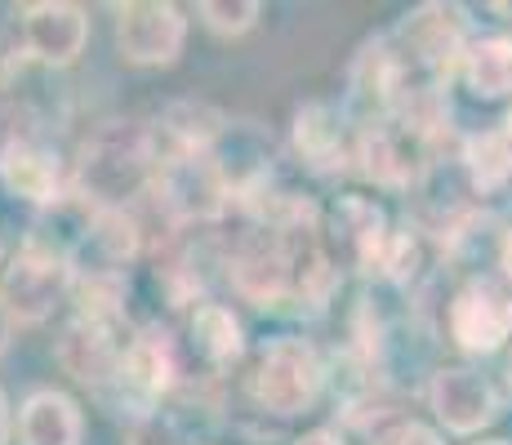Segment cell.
I'll return each mask as SVG.
<instances>
[{"instance_id":"obj_20","label":"cell","mask_w":512,"mask_h":445,"mask_svg":"<svg viewBox=\"0 0 512 445\" xmlns=\"http://www.w3.org/2000/svg\"><path fill=\"white\" fill-rule=\"evenodd\" d=\"M228 125V116L214 112L210 103H196V98H179V103L165 107L161 116V134L174 143L170 156H187V152H210V143L219 138V130ZM156 134V138H161Z\"/></svg>"},{"instance_id":"obj_22","label":"cell","mask_w":512,"mask_h":445,"mask_svg":"<svg viewBox=\"0 0 512 445\" xmlns=\"http://www.w3.org/2000/svg\"><path fill=\"white\" fill-rule=\"evenodd\" d=\"M419 236L410 232V227H401V232H388V245H383V259H379V272L388 276L392 285H410L419 276Z\"/></svg>"},{"instance_id":"obj_12","label":"cell","mask_w":512,"mask_h":445,"mask_svg":"<svg viewBox=\"0 0 512 445\" xmlns=\"http://www.w3.org/2000/svg\"><path fill=\"white\" fill-rule=\"evenodd\" d=\"M18 36H23V54L41 67H72L81 63L85 45H90V18L81 5L67 0H36V5L18 9Z\"/></svg>"},{"instance_id":"obj_27","label":"cell","mask_w":512,"mask_h":445,"mask_svg":"<svg viewBox=\"0 0 512 445\" xmlns=\"http://www.w3.org/2000/svg\"><path fill=\"white\" fill-rule=\"evenodd\" d=\"M9 343H14V321H9L5 308H0V356L9 352Z\"/></svg>"},{"instance_id":"obj_25","label":"cell","mask_w":512,"mask_h":445,"mask_svg":"<svg viewBox=\"0 0 512 445\" xmlns=\"http://www.w3.org/2000/svg\"><path fill=\"white\" fill-rule=\"evenodd\" d=\"M294 445H348V441H343V432H334V428H312V432H303Z\"/></svg>"},{"instance_id":"obj_7","label":"cell","mask_w":512,"mask_h":445,"mask_svg":"<svg viewBox=\"0 0 512 445\" xmlns=\"http://www.w3.org/2000/svg\"><path fill=\"white\" fill-rule=\"evenodd\" d=\"M116 14V54L134 67H170L187 45V18L170 0H130L112 5Z\"/></svg>"},{"instance_id":"obj_19","label":"cell","mask_w":512,"mask_h":445,"mask_svg":"<svg viewBox=\"0 0 512 445\" xmlns=\"http://www.w3.org/2000/svg\"><path fill=\"white\" fill-rule=\"evenodd\" d=\"M468 89L477 98H508L512 94V36H481L468 41L459 58Z\"/></svg>"},{"instance_id":"obj_3","label":"cell","mask_w":512,"mask_h":445,"mask_svg":"<svg viewBox=\"0 0 512 445\" xmlns=\"http://www.w3.org/2000/svg\"><path fill=\"white\" fill-rule=\"evenodd\" d=\"M72 299V259L58 241L32 232L0 267V308L14 325H45Z\"/></svg>"},{"instance_id":"obj_2","label":"cell","mask_w":512,"mask_h":445,"mask_svg":"<svg viewBox=\"0 0 512 445\" xmlns=\"http://www.w3.org/2000/svg\"><path fill=\"white\" fill-rule=\"evenodd\" d=\"M326 379L330 370H326V356L317 352V343L299 339V334H277V339H268L254 352L245 388H250L254 405L263 414L299 419V414H308L321 401Z\"/></svg>"},{"instance_id":"obj_10","label":"cell","mask_w":512,"mask_h":445,"mask_svg":"<svg viewBox=\"0 0 512 445\" xmlns=\"http://www.w3.org/2000/svg\"><path fill=\"white\" fill-rule=\"evenodd\" d=\"M357 170L370 178L374 187L388 192H406L419 183L428 170V134L410 130L401 121H379L357 134Z\"/></svg>"},{"instance_id":"obj_15","label":"cell","mask_w":512,"mask_h":445,"mask_svg":"<svg viewBox=\"0 0 512 445\" xmlns=\"http://www.w3.org/2000/svg\"><path fill=\"white\" fill-rule=\"evenodd\" d=\"M85 414L67 392L36 388L18 405V441L23 445H81Z\"/></svg>"},{"instance_id":"obj_31","label":"cell","mask_w":512,"mask_h":445,"mask_svg":"<svg viewBox=\"0 0 512 445\" xmlns=\"http://www.w3.org/2000/svg\"><path fill=\"white\" fill-rule=\"evenodd\" d=\"M508 130H512V116H508Z\"/></svg>"},{"instance_id":"obj_9","label":"cell","mask_w":512,"mask_h":445,"mask_svg":"<svg viewBox=\"0 0 512 445\" xmlns=\"http://www.w3.org/2000/svg\"><path fill=\"white\" fill-rule=\"evenodd\" d=\"M125 339H130V325H107V321H90V316H72L54 343V361L63 365V374H72L81 388L103 397L116 379Z\"/></svg>"},{"instance_id":"obj_18","label":"cell","mask_w":512,"mask_h":445,"mask_svg":"<svg viewBox=\"0 0 512 445\" xmlns=\"http://www.w3.org/2000/svg\"><path fill=\"white\" fill-rule=\"evenodd\" d=\"M459 161H464L472 192H481V196L504 192V187L512 183V130H508V121L499 125V130L468 134Z\"/></svg>"},{"instance_id":"obj_28","label":"cell","mask_w":512,"mask_h":445,"mask_svg":"<svg viewBox=\"0 0 512 445\" xmlns=\"http://www.w3.org/2000/svg\"><path fill=\"white\" fill-rule=\"evenodd\" d=\"M504 383H508V392H512V348H508V356H504Z\"/></svg>"},{"instance_id":"obj_24","label":"cell","mask_w":512,"mask_h":445,"mask_svg":"<svg viewBox=\"0 0 512 445\" xmlns=\"http://www.w3.org/2000/svg\"><path fill=\"white\" fill-rule=\"evenodd\" d=\"M125 445H183V441H179V428H174L170 419L152 414V419L134 423V428H130V441H125Z\"/></svg>"},{"instance_id":"obj_8","label":"cell","mask_w":512,"mask_h":445,"mask_svg":"<svg viewBox=\"0 0 512 445\" xmlns=\"http://www.w3.org/2000/svg\"><path fill=\"white\" fill-rule=\"evenodd\" d=\"M321 245H326L334 267H352V272H379L383 245H388V214L374 205L370 196H339L321 227Z\"/></svg>"},{"instance_id":"obj_17","label":"cell","mask_w":512,"mask_h":445,"mask_svg":"<svg viewBox=\"0 0 512 445\" xmlns=\"http://www.w3.org/2000/svg\"><path fill=\"white\" fill-rule=\"evenodd\" d=\"M187 339H192V352L201 356L210 370H228V365H236L245 356L241 321L232 316V308H223V303H210V299H201L192 308Z\"/></svg>"},{"instance_id":"obj_5","label":"cell","mask_w":512,"mask_h":445,"mask_svg":"<svg viewBox=\"0 0 512 445\" xmlns=\"http://www.w3.org/2000/svg\"><path fill=\"white\" fill-rule=\"evenodd\" d=\"M152 196H156V205H161V214L179 227V232L223 219L232 205L228 187H223L219 170H214V161L205 152L161 156L156 178H152Z\"/></svg>"},{"instance_id":"obj_14","label":"cell","mask_w":512,"mask_h":445,"mask_svg":"<svg viewBox=\"0 0 512 445\" xmlns=\"http://www.w3.org/2000/svg\"><path fill=\"white\" fill-rule=\"evenodd\" d=\"M428 405L441 428L455 432V437H477L481 428L499 419V392L490 388V379L477 370H459V365L432 374Z\"/></svg>"},{"instance_id":"obj_11","label":"cell","mask_w":512,"mask_h":445,"mask_svg":"<svg viewBox=\"0 0 512 445\" xmlns=\"http://www.w3.org/2000/svg\"><path fill=\"white\" fill-rule=\"evenodd\" d=\"M0 183L14 201H27L36 210H58L67 201L63 156L36 134H9L0 143Z\"/></svg>"},{"instance_id":"obj_30","label":"cell","mask_w":512,"mask_h":445,"mask_svg":"<svg viewBox=\"0 0 512 445\" xmlns=\"http://www.w3.org/2000/svg\"><path fill=\"white\" fill-rule=\"evenodd\" d=\"M0 267H5V245H0Z\"/></svg>"},{"instance_id":"obj_21","label":"cell","mask_w":512,"mask_h":445,"mask_svg":"<svg viewBox=\"0 0 512 445\" xmlns=\"http://www.w3.org/2000/svg\"><path fill=\"white\" fill-rule=\"evenodd\" d=\"M259 14H263L259 0H201V5H196L201 27L214 32V36H223V41L245 36L254 23H259Z\"/></svg>"},{"instance_id":"obj_29","label":"cell","mask_w":512,"mask_h":445,"mask_svg":"<svg viewBox=\"0 0 512 445\" xmlns=\"http://www.w3.org/2000/svg\"><path fill=\"white\" fill-rule=\"evenodd\" d=\"M477 445H512V441H477Z\"/></svg>"},{"instance_id":"obj_4","label":"cell","mask_w":512,"mask_h":445,"mask_svg":"<svg viewBox=\"0 0 512 445\" xmlns=\"http://www.w3.org/2000/svg\"><path fill=\"white\" fill-rule=\"evenodd\" d=\"M179 383H183V361L170 330L143 325V330H130V339H125L121 365H116V379L103 392V401H112L121 414L130 410V419L143 423L152 419L165 397L179 392Z\"/></svg>"},{"instance_id":"obj_13","label":"cell","mask_w":512,"mask_h":445,"mask_svg":"<svg viewBox=\"0 0 512 445\" xmlns=\"http://www.w3.org/2000/svg\"><path fill=\"white\" fill-rule=\"evenodd\" d=\"M219 170L223 187H228L232 201H250L263 187H272V156H277V143L263 130L259 121H228L219 130V138L205 152Z\"/></svg>"},{"instance_id":"obj_26","label":"cell","mask_w":512,"mask_h":445,"mask_svg":"<svg viewBox=\"0 0 512 445\" xmlns=\"http://www.w3.org/2000/svg\"><path fill=\"white\" fill-rule=\"evenodd\" d=\"M9 437H14V414H9V397L0 388V445H9Z\"/></svg>"},{"instance_id":"obj_1","label":"cell","mask_w":512,"mask_h":445,"mask_svg":"<svg viewBox=\"0 0 512 445\" xmlns=\"http://www.w3.org/2000/svg\"><path fill=\"white\" fill-rule=\"evenodd\" d=\"M156 165H161V138L143 121H98L85 134L72 165V196L90 214L130 210L143 192H152Z\"/></svg>"},{"instance_id":"obj_16","label":"cell","mask_w":512,"mask_h":445,"mask_svg":"<svg viewBox=\"0 0 512 445\" xmlns=\"http://www.w3.org/2000/svg\"><path fill=\"white\" fill-rule=\"evenodd\" d=\"M294 152H299L303 170L330 178L343 170L348 147H343V116L330 103H308L294 112Z\"/></svg>"},{"instance_id":"obj_23","label":"cell","mask_w":512,"mask_h":445,"mask_svg":"<svg viewBox=\"0 0 512 445\" xmlns=\"http://www.w3.org/2000/svg\"><path fill=\"white\" fill-rule=\"evenodd\" d=\"M374 445H446L441 441V432L437 428H428V423H419V419H392L388 428H379L374 432Z\"/></svg>"},{"instance_id":"obj_6","label":"cell","mask_w":512,"mask_h":445,"mask_svg":"<svg viewBox=\"0 0 512 445\" xmlns=\"http://www.w3.org/2000/svg\"><path fill=\"white\" fill-rule=\"evenodd\" d=\"M446 330L468 356H495L512 334V272L472 276L450 299Z\"/></svg>"}]
</instances>
